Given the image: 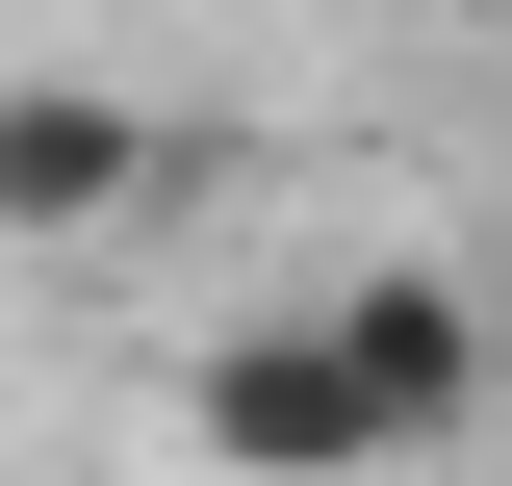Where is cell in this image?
<instances>
[{
  "label": "cell",
  "mask_w": 512,
  "mask_h": 486,
  "mask_svg": "<svg viewBox=\"0 0 512 486\" xmlns=\"http://www.w3.org/2000/svg\"><path fill=\"white\" fill-rule=\"evenodd\" d=\"M333 333H359V384H384V435H410V461H461V435H487V282H461V256H333Z\"/></svg>",
  "instance_id": "cell-2"
},
{
  "label": "cell",
  "mask_w": 512,
  "mask_h": 486,
  "mask_svg": "<svg viewBox=\"0 0 512 486\" xmlns=\"http://www.w3.org/2000/svg\"><path fill=\"white\" fill-rule=\"evenodd\" d=\"M128 180H154V128H128L103 77H26V103H0V256H103Z\"/></svg>",
  "instance_id": "cell-3"
},
{
  "label": "cell",
  "mask_w": 512,
  "mask_h": 486,
  "mask_svg": "<svg viewBox=\"0 0 512 486\" xmlns=\"http://www.w3.org/2000/svg\"><path fill=\"white\" fill-rule=\"evenodd\" d=\"M180 461L205 486H410V435H384V384H359L333 307H231L180 359Z\"/></svg>",
  "instance_id": "cell-1"
}]
</instances>
